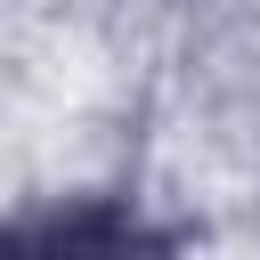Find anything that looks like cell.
<instances>
[{"mask_svg": "<svg viewBox=\"0 0 260 260\" xmlns=\"http://www.w3.org/2000/svg\"><path fill=\"white\" fill-rule=\"evenodd\" d=\"M16 260H154L146 236L114 211H73V219H49L32 236H16Z\"/></svg>", "mask_w": 260, "mask_h": 260, "instance_id": "1", "label": "cell"}]
</instances>
